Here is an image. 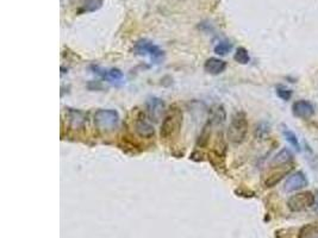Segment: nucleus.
<instances>
[{
  "mask_svg": "<svg viewBox=\"0 0 318 238\" xmlns=\"http://www.w3.org/2000/svg\"><path fill=\"white\" fill-rule=\"evenodd\" d=\"M183 122L184 114L180 109L173 106L172 109L168 110L161 123V129H160V136H161L162 140L169 141L175 138L181 131Z\"/></svg>",
  "mask_w": 318,
  "mask_h": 238,
  "instance_id": "f257e3e1",
  "label": "nucleus"
},
{
  "mask_svg": "<svg viewBox=\"0 0 318 238\" xmlns=\"http://www.w3.org/2000/svg\"><path fill=\"white\" fill-rule=\"evenodd\" d=\"M95 128L103 133H111L118 129L121 124V117L116 110L100 109L93 117Z\"/></svg>",
  "mask_w": 318,
  "mask_h": 238,
  "instance_id": "f03ea898",
  "label": "nucleus"
},
{
  "mask_svg": "<svg viewBox=\"0 0 318 238\" xmlns=\"http://www.w3.org/2000/svg\"><path fill=\"white\" fill-rule=\"evenodd\" d=\"M248 133V119L244 112L239 111L231 117L228 129V140L234 144H241L244 142Z\"/></svg>",
  "mask_w": 318,
  "mask_h": 238,
  "instance_id": "7ed1b4c3",
  "label": "nucleus"
},
{
  "mask_svg": "<svg viewBox=\"0 0 318 238\" xmlns=\"http://www.w3.org/2000/svg\"><path fill=\"white\" fill-rule=\"evenodd\" d=\"M133 50L137 55L140 56H147V57L150 58L154 62L159 63L160 61L164 60L165 53L159 45H156L154 42L149 41V39H140V41L136 42L135 47H133Z\"/></svg>",
  "mask_w": 318,
  "mask_h": 238,
  "instance_id": "20e7f679",
  "label": "nucleus"
},
{
  "mask_svg": "<svg viewBox=\"0 0 318 238\" xmlns=\"http://www.w3.org/2000/svg\"><path fill=\"white\" fill-rule=\"evenodd\" d=\"M316 202V198L312 192H300L291 195L287 200V206L292 212H301L312 207Z\"/></svg>",
  "mask_w": 318,
  "mask_h": 238,
  "instance_id": "39448f33",
  "label": "nucleus"
},
{
  "mask_svg": "<svg viewBox=\"0 0 318 238\" xmlns=\"http://www.w3.org/2000/svg\"><path fill=\"white\" fill-rule=\"evenodd\" d=\"M133 127H135L136 133L142 138H151L155 135L154 127L150 124V122L147 119V117L143 113H140L136 117Z\"/></svg>",
  "mask_w": 318,
  "mask_h": 238,
  "instance_id": "423d86ee",
  "label": "nucleus"
},
{
  "mask_svg": "<svg viewBox=\"0 0 318 238\" xmlns=\"http://www.w3.org/2000/svg\"><path fill=\"white\" fill-rule=\"evenodd\" d=\"M307 183H309V181H307L305 174L303 172H297L288 176L285 183L284 189L285 192H296L299 191V189L305 188Z\"/></svg>",
  "mask_w": 318,
  "mask_h": 238,
  "instance_id": "0eeeda50",
  "label": "nucleus"
},
{
  "mask_svg": "<svg viewBox=\"0 0 318 238\" xmlns=\"http://www.w3.org/2000/svg\"><path fill=\"white\" fill-rule=\"evenodd\" d=\"M66 119H67V123H68L69 128H71L72 130L84 129L87 120L84 112L74 109H68V111L66 112Z\"/></svg>",
  "mask_w": 318,
  "mask_h": 238,
  "instance_id": "6e6552de",
  "label": "nucleus"
},
{
  "mask_svg": "<svg viewBox=\"0 0 318 238\" xmlns=\"http://www.w3.org/2000/svg\"><path fill=\"white\" fill-rule=\"evenodd\" d=\"M292 113L297 118L309 119L315 114V108L310 101L298 100L292 105Z\"/></svg>",
  "mask_w": 318,
  "mask_h": 238,
  "instance_id": "1a4fd4ad",
  "label": "nucleus"
},
{
  "mask_svg": "<svg viewBox=\"0 0 318 238\" xmlns=\"http://www.w3.org/2000/svg\"><path fill=\"white\" fill-rule=\"evenodd\" d=\"M147 110H148L149 118L157 122L161 118L162 113L165 111V103L159 98H150L147 101Z\"/></svg>",
  "mask_w": 318,
  "mask_h": 238,
  "instance_id": "9d476101",
  "label": "nucleus"
},
{
  "mask_svg": "<svg viewBox=\"0 0 318 238\" xmlns=\"http://www.w3.org/2000/svg\"><path fill=\"white\" fill-rule=\"evenodd\" d=\"M205 72L211 75H220L226 69V62L222 58L210 57L204 63Z\"/></svg>",
  "mask_w": 318,
  "mask_h": 238,
  "instance_id": "9b49d317",
  "label": "nucleus"
},
{
  "mask_svg": "<svg viewBox=\"0 0 318 238\" xmlns=\"http://www.w3.org/2000/svg\"><path fill=\"white\" fill-rule=\"evenodd\" d=\"M293 161V154L290 149L282 148L277 155L272 159L271 167L272 168H282L286 165H290Z\"/></svg>",
  "mask_w": 318,
  "mask_h": 238,
  "instance_id": "f8f14e48",
  "label": "nucleus"
},
{
  "mask_svg": "<svg viewBox=\"0 0 318 238\" xmlns=\"http://www.w3.org/2000/svg\"><path fill=\"white\" fill-rule=\"evenodd\" d=\"M93 69H94V73H97L98 75H100L101 77H104V79L109 80L111 82H118L123 79V73L119 69H103L99 68V67H93Z\"/></svg>",
  "mask_w": 318,
  "mask_h": 238,
  "instance_id": "ddd939ff",
  "label": "nucleus"
},
{
  "mask_svg": "<svg viewBox=\"0 0 318 238\" xmlns=\"http://www.w3.org/2000/svg\"><path fill=\"white\" fill-rule=\"evenodd\" d=\"M298 238H318V221L300 227L298 231Z\"/></svg>",
  "mask_w": 318,
  "mask_h": 238,
  "instance_id": "4468645a",
  "label": "nucleus"
},
{
  "mask_svg": "<svg viewBox=\"0 0 318 238\" xmlns=\"http://www.w3.org/2000/svg\"><path fill=\"white\" fill-rule=\"evenodd\" d=\"M104 0H85L84 4L79 9V13H90L95 12L103 6Z\"/></svg>",
  "mask_w": 318,
  "mask_h": 238,
  "instance_id": "2eb2a0df",
  "label": "nucleus"
},
{
  "mask_svg": "<svg viewBox=\"0 0 318 238\" xmlns=\"http://www.w3.org/2000/svg\"><path fill=\"white\" fill-rule=\"evenodd\" d=\"M288 173H290V169L280 170V172H275L273 174H271V175L266 179V181H264V186H266L267 188H269V187H274L275 184L279 183Z\"/></svg>",
  "mask_w": 318,
  "mask_h": 238,
  "instance_id": "dca6fc26",
  "label": "nucleus"
},
{
  "mask_svg": "<svg viewBox=\"0 0 318 238\" xmlns=\"http://www.w3.org/2000/svg\"><path fill=\"white\" fill-rule=\"evenodd\" d=\"M226 118L225 111L223 106H216L212 109V119L210 120L211 124H222Z\"/></svg>",
  "mask_w": 318,
  "mask_h": 238,
  "instance_id": "f3484780",
  "label": "nucleus"
},
{
  "mask_svg": "<svg viewBox=\"0 0 318 238\" xmlns=\"http://www.w3.org/2000/svg\"><path fill=\"white\" fill-rule=\"evenodd\" d=\"M234 58L236 62L241 63V65H247V63L250 61L249 53H248V50L243 47L237 48L236 53H235L234 55Z\"/></svg>",
  "mask_w": 318,
  "mask_h": 238,
  "instance_id": "a211bd4d",
  "label": "nucleus"
},
{
  "mask_svg": "<svg viewBox=\"0 0 318 238\" xmlns=\"http://www.w3.org/2000/svg\"><path fill=\"white\" fill-rule=\"evenodd\" d=\"M282 135H284V137L286 138V141H287L288 143H290L291 146H292L293 148L296 149V150L300 151V146H299L298 137H297L296 133L293 132V131L286 129V128H285V129L282 130Z\"/></svg>",
  "mask_w": 318,
  "mask_h": 238,
  "instance_id": "6ab92c4d",
  "label": "nucleus"
},
{
  "mask_svg": "<svg viewBox=\"0 0 318 238\" xmlns=\"http://www.w3.org/2000/svg\"><path fill=\"white\" fill-rule=\"evenodd\" d=\"M231 49H232V44L230 43V42L223 41V42H220V43L216 45L215 53L217 55L224 56V55L228 54V53H230Z\"/></svg>",
  "mask_w": 318,
  "mask_h": 238,
  "instance_id": "aec40b11",
  "label": "nucleus"
},
{
  "mask_svg": "<svg viewBox=\"0 0 318 238\" xmlns=\"http://www.w3.org/2000/svg\"><path fill=\"white\" fill-rule=\"evenodd\" d=\"M269 133V125L266 123H260L255 129V136L258 140H263Z\"/></svg>",
  "mask_w": 318,
  "mask_h": 238,
  "instance_id": "412c9836",
  "label": "nucleus"
},
{
  "mask_svg": "<svg viewBox=\"0 0 318 238\" xmlns=\"http://www.w3.org/2000/svg\"><path fill=\"white\" fill-rule=\"evenodd\" d=\"M277 95L280 99H282V100L287 101V100H290L291 98H292L293 92L291 90H288V88L284 87V86H279L277 88Z\"/></svg>",
  "mask_w": 318,
  "mask_h": 238,
  "instance_id": "4be33fe9",
  "label": "nucleus"
},
{
  "mask_svg": "<svg viewBox=\"0 0 318 238\" xmlns=\"http://www.w3.org/2000/svg\"><path fill=\"white\" fill-rule=\"evenodd\" d=\"M315 212L318 213V201H317V205H316V207H315Z\"/></svg>",
  "mask_w": 318,
  "mask_h": 238,
  "instance_id": "5701e85b",
  "label": "nucleus"
}]
</instances>
